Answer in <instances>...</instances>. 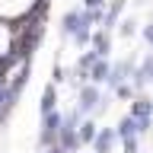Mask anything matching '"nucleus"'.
<instances>
[{
	"mask_svg": "<svg viewBox=\"0 0 153 153\" xmlns=\"http://www.w3.org/2000/svg\"><path fill=\"white\" fill-rule=\"evenodd\" d=\"M83 26H93L89 16H86V10H67V13H64V22H61V35H64V38H74Z\"/></svg>",
	"mask_w": 153,
	"mask_h": 153,
	"instance_id": "1",
	"label": "nucleus"
},
{
	"mask_svg": "<svg viewBox=\"0 0 153 153\" xmlns=\"http://www.w3.org/2000/svg\"><path fill=\"white\" fill-rule=\"evenodd\" d=\"M99 102H102V96H99V83H89V80H86V83L80 86V102H76L80 115L96 112V105H99Z\"/></svg>",
	"mask_w": 153,
	"mask_h": 153,
	"instance_id": "2",
	"label": "nucleus"
},
{
	"mask_svg": "<svg viewBox=\"0 0 153 153\" xmlns=\"http://www.w3.org/2000/svg\"><path fill=\"white\" fill-rule=\"evenodd\" d=\"M35 7V0H0V16L3 19H13V16H26L29 10Z\"/></svg>",
	"mask_w": 153,
	"mask_h": 153,
	"instance_id": "3",
	"label": "nucleus"
},
{
	"mask_svg": "<svg viewBox=\"0 0 153 153\" xmlns=\"http://www.w3.org/2000/svg\"><path fill=\"white\" fill-rule=\"evenodd\" d=\"M13 42H16V29L0 19V57H3V61L13 57Z\"/></svg>",
	"mask_w": 153,
	"mask_h": 153,
	"instance_id": "4",
	"label": "nucleus"
},
{
	"mask_svg": "<svg viewBox=\"0 0 153 153\" xmlns=\"http://www.w3.org/2000/svg\"><path fill=\"white\" fill-rule=\"evenodd\" d=\"M115 140H118V131L115 128H102V131L96 134V140H93V150L96 153H112Z\"/></svg>",
	"mask_w": 153,
	"mask_h": 153,
	"instance_id": "5",
	"label": "nucleus"
},
{
	"mask_svg": "<svg viewBox=\"0 0 153 153\" xmlns=\"http://www.w3.org/2000/svg\"><path fill=\"white\" fill-rule=\"evenodd\" d=\"M108 48H112V38H108V29H96V32H93V51H96V54H99V57H108Z\"/></svg>",
	"mask_w": 153,
	"mask_h": 153,
	"instance_id": "6",
	"label": "nucleus"
},
{
	"mask_svg": "<svg viewBox=\"0 0 153 153\" xmlns=\"http://www.w3.org/2000/svg\"><path fill=\"white\" fill-rule=\"evenodd\" d=\"M54 108H57V83H48L45 93H42V102H38V112L48 115V112H54Z\"/></svg>",
	"mask_w": 153,
	"mask_h": 153,
	"instance_id": "7",
	"label": "nucleus"
},
{
	"mask_svg": "<svg viewBox=\"0 0 153 153\" xmlns=\"http://www.w3.org/2000/svg\"><path fill=\"white\" fill-rule=\"evenodd\" d=\"M108 74H112V64L105 57H96V64L89 67V80L93 83H108Z\"/></svg>",
	"mask_w": 153,
	"mask_h": 153,
	"instance_id": "8",
	"label": "nucleus"
},
{
	"mask_svg": "<svg viewBox=\"0 0 153 153\" xmlns=\"http://www.w3.org/2000/svg\"><path fill=\"white\" fill-rule=\"evenodd\" d=\"M76 134H80V143H93V140H96V134H99V128H96L93 118H86V121L76 124Z\"/></svg>",
	"mask_w": 153,
	"mask_h": 153,
	"instance_id": "9",
	"label": "nucleus"
},
{
	"mask_svg": "<svg viewBox=\"0 0 153 153\" xmlns=\"http://www.w3.org/2000/svg\"><path fill=\"white\" fill-rule=\"evenodd\" d=\"M137 32V19H121V29H118V35L121 38H131Z\"/></svg>",
	"mask_w": 153,
	"mask_h": 153,
	"instance_id": "10",
	"label": "nucleus"
},
{
	"mask_svg": "<svg viewBox=\"0 0 153 153\" xmlns=\"http://www.w3.org/2000/svg\"><path fill=\"white\" fill-rule=\"evenodd\" d=\"M115 96H118V99H131V96H134V86L118 83V86H115Z\"/></svg>",
	"mask_w": 153,
	"mask_h": 153,
	"instance_id": "11",
	"label": "nucleus"
},
{
	"mask_svg": "<svg viewBox=\"0 0 153 153\" xmlns=\"http://www.w3.org/2000/svg\"><path fill=\"white\" fill-rule=\"evenodd\" d=\"M64 80H67L64 67H61V64H54V70H51V83H64Z\"/></svg>",
	"mask_w": 153,
	"mask_h": 153,
	"instance_id": "12",
	"label": "nucleus"
},
{
	"mask_svg": "<svg viewBox=\"0 0 153 153\" xmlns=\"http://www.w3.org/2000/svg\"><path fill=\"white\" fill-rule=\"evenodd\" d=\"M124 153H137V150H140V147H137V137H124Z\"/></svg>",
	"mask_w": 153,
	"mask_h": 153,
	"instance_id": "13",
	"label": "nucleus"
},
{
	"mask_svg": "<svg viewBox=\"0 0 153 153\" xmlns=\"http://www.w3.org/2000/svg\"><path fill=\"white\" fill-rule=\"evenodd\" d=\"M143 42L153 48V22H150V26H143Z\"/></svg>",
	"mask_w": 153,
	"mask_h": 153,
	"instance_id": "14",
	"label": "nucleus"
},
{
	"mask_svg": "<svg viewBox=\"0 0 153 153\" xmlns=\"http://www.w3.org/2000/svg\"><path fill=\"white\" fill-rule=\"evenodd\" d=\"M83 7L86 10H99V7H102V0H83Z\"/></svg>",
	"mask_w": 153,
	"mask_h": 153,
	"instance_id": "15",
	"label": "nucleus"
},
{
	"mask_svg": "<svg viewBox=\"0 0 153 153\" xmlns=\"http://www.w3.org/2000/svg\"><path fill=\"white\" fill-rule=\"evenodd\" d=\"M45 153H67V150H64V147H61V143H51V147H48Z\"/></svg>",
	"mask_w": 153,
	"mask_h": 153,
	"instance_id": "16",
	"label": "nucleus"
},
{
	"mask_svg": "<svg viewBox=\"0 0 153 153\" xmlns=\"http://www.w3.org/2000/svg\"><path fill=\"white\" fill-rule=\"evenodd\" d=\"M0 70H3V57H0Z\"/></svg>",
	"mask_w": 153,
	"mask_h": 153,
	"instance_id": "17",
	"label": "nucleus"
},
{
	"mask_svg": "<svg viewBox=\"0 0 153 153\" xmlns=\"http://www.w3.org/2000/svg\"><path fill=\"white\" fill-rule=\"evenodd\" d=\"M150 80H153V70H150Z\"/></svg>",
	"mask_w": 153,
	"mask_h": 153,
	"instance_id": "18",
	"label": "nucleus"
},
{
	"mask_svg": "<svg viewBox=\"0 0 153 153\" xmlns=\"http://www.w3.org/2000/svg\"><path fill=\"white\" fill-rule=\"evenodd\" d=\"M89 153H96V150H89Z\"/></svg>",
	"mask_w": 153,
	"mask_h": 153,
	"instance_id": "19",
	"label": "nucleus"
}]
</instances>
